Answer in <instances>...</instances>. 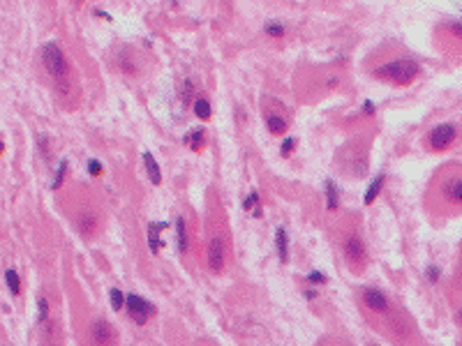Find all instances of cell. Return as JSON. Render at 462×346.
Segmentation results:
<instances>
[{"instance_id":"cell-1","label":"cell","mask_w":462,"mask_h":346,"mask_svg":"<svg viewBox=\"0 0 462 346\" xmlns=\"http://www.w3.org/2000/svg\"><path fill=\"white\" fill-rule=\"evenodd\" d=\"M416 74H418V65L413 63V60H407V58L393 60V63H389V65H381L379 69H377V76L390 79L393 83H397V86L412 83V81L416 79Z\"/></svg>"},{"instance_id":"cell-2","label":"cell","mask_w":462,"mask_h":346,"mask_svg":"<svg viewBox=\"0 0 462 346\" xmlns=\"http://www.w3.org/2000/svg\"><path fill=\"white\" fill-rule=\"evenodd\" d=\"M42 63H44V69L53 76L56 81L63 83V90H67V60L63 56V51L56 46V44H44L42 48Z\"/></svg>"},{"instance_id":"cell-3","label":"cell","mask_w":462,"mask_h":346,"mask_svg":"<svg viewBox=\"0 0 462 346\" xmlns=\"http://www.w3.org/2000/svg\"><path fill=\"white\" fill-rule=\"evenodd\" d=\"M455 141V127L451 122H444V125H437L428 134V143L432 150H444Z\"/></svg>"},{"instance_id":"cell-4","label":"cell","mask_w":462,"mask_h":346,"mask_svg":"<svg viewBox=\"0 0 462 346\" xmlns=\"http://www.w3.org/2000/svg\"><path fill=\"white\" fill-rule=\"evenodd\" d=\"M125 302H127V312H130V316L137 323H146L148 319L155 314V307L150 305V302H146L144 298L134 296V293H130V296L125 298Z\"/></svg>"},{"instance_id":"cell-5","label":"cell","mask_w":462,"mask_h":346,"mask_svg":"<svg viewBox=\"0 0 462 346\" xmlns=\"http://www.w3.org/2000/svg\"><path fill=\"white\" fill-rule=\"evenodd\" d=\"M208 268L213 273H222V268H224V242L218 235L208 245Z\"/></svg>"},{"instance_id":"cell-6","label":"cell","mask_w":462,"mask_h":346,"mask_svg":"<svg viewBox=\"0 0 462 346\" xmlns=\"http://www.w3.org/2000/svg\"><path fill=\"white\" fill-rule=\"evenodd\" d=\"M90 335H93V344L95 346H109L114 342V330H111V325H109L104 319H99V321L93 323Z\"/></svg>"},{"instance_id":"cell-7","label":"cell","mask_w":462,"mask_h":346,"mask_svg":"<svg viewBox=\"0 0 462 346\" xmlns=\"http://www.w3.org/2000/svg\"><path fill=\"white\" fill-rule=\"evenodd\" d=\"M344 254H347V258L354 266H361L365 261V247H363V242L358 240V235H349L347 240H344Z\"/></svg>"},{"instance_id":"cell-8","label":"cell","mask_w":462,"mask_h":346,"mask_svg":"<svg viewBox=\"0 0 462 346\" xmlns=\"http://www.w3.org/2000/svg\"><path fill=\"white\" fill-rule=\"evenodd\" d=\"M363 300H365V305L370 307V309H374V312H389V300H386V296H384L381 291L365 289Z\"/></svg>"},{"instance_id":"cell-9","label":"cell","mask_w":462,"mask_h":346,"mask_svg":"<svg viewBox=\"0 0 462 346\" xmlns=\"http://www.w3.org/2000/svg\"><path fill=\"white\" fill-rule=\"evenodd\" d=\"M444 194L451 203H462V176H453L446 180Z\"/></svg>"},{"instance_id":"cell-10","label":"cell","mask_w":462,"mask_h":346,"mask_svg":"<svg viewBox=\"0 0 462 346\" xmlns=\"http://www.w3.org/2000/svg\"><path fill=\"white\" fill-rule=\"evenodd\" d=\"M144 164H146L150 183H153V185H160V183H162V173H160V166H157V161H155V157L150 153H144Z\"/></svg>"},{"instance_id":"cell-11","label":"cell","mask_w":462,"mask_h":346,"mask_svg":"<svg viewBox=\"0 0 462 346\" xmlns=\"http://www.w3.org/2000/svg\"><path fill=\"white\" fill-rule=\"evenodd\" d=\"M95 226H97V222H95V215H90V212H83L81 217H79V229H81L83 235H93V233H95Z\"/></svg>"},{"instance_id":"cell-12","label":"cell","mask_w":462,"mask_h":346,"mask_svg":"<svg viewBox=\"0 0 462 346\" xmlns=\"http://www.w3.org/2000/svg\"><path fill=\"white\" fill-rule=\"evenodd\" d=\"M275 245H277V254L282 261L289 258V250H287V231L284 229H277L275 231Z\"/></svg>"},{"instance_id":"cell-13","label":"cell","mask_w":462,"mask_h":346,"mask_svg":"<svg viewBox=\"0 0 462 346\" xmlns=\"http://www.w3.org/2000/svg\"><path fill=\"white\" fill-rule=\"evenodd\" d=\"M381 185H384V176H377V178L372 180V185L367 187V192H365V199H363V201L367 203V206H370V203H372L374 199H377V194H379Z\"/></svg>"},{"instance_id":"cell-14","label":"cell","mask_w":462,"mask_h":346,"mask_svg":"<svg viewBox=\"0 0 462 346\" xmlns=\"http://www.w3.org/2000/svg\"><path fill=\"white\" fill-rule=\"evenodd\" d=\"M176 233H178V250L187 252V231H185V222H183V217L176 219Z\"/></svg>"},{"instance_id":"cell-15","label":"cell","mask_w":462,"mask_h":346,"mask_svg":"<svg viewBox=\"0 0 462 346\" xmlns=\"http://www.w3.org/2000/svg\"><path fill=\"white\" fill-rule=\"evenodd\" d=\"M5 282H7L9 291H12L14 296H19V293H21V282H19L17 270H7V273H5Z\"/></svg>"},{"instance_id":"cell-16","label":"cell","mask_w":462,"mask_h":346,"mask_svg":"<svg viewBox=\"0 0 462 346\" xmlns=\"http://www.w3.org/2000/svg\"><path fill=\"white\" fill-rule=\"evenodd\" d=\"M195 113H196V118L208 120V118H211V104H208V99H196L195 102Z\"/></svg>"},{"instance_id":"cell-17","label":"cell","mask_w":462,"mask_h":346,"mask_svg":"<svg viewBox=\"0 0 462 346\" xmlns=\"http://www.w3.org/2000/svg\"><path fill=\"white\" fill-rule=\"evenodd\" d=\"M268 129H270L273 134H282L284 129H287V122H284V118H280V115H268Z\"/></svg>"},{"instance_id":"cell-18","label":"cell","mask_w":462,"mask_h":346,"mask_svg":"<svg viewBox=\"0 0 462 346\" xmlns=\"http://www.w3.org/2000/svg\"><path fill=\"white\" fill-rule=\"evenodd\" d=\"M326 196H328V210L338 208V189L333 183H326Z\"/></svg>"},{"instance_id":"cell-19","label":"cell","mask_w":462,"mask_h":346,"mask_svg":"<svg viewBox=\"0 0 462 346\" xmlns=\"http://www.w3.org/2000/svg\"><path fill=\"white\" fill-rule=\"evenodd\" d=\"M266 32H268V35H273V37H280V35H284V25L277 23V21H268V23H266Z\"/></svg>"},{"instance_id":"cell-20","label":"cell","mask_w":462,"mask_h":346,"mask_svg":"<svg viewBox=\"0 0 462 346\" xmlns=\"http://www.w3.org/2000/svg\"><path fill=\"white\" fill-rule=\"evenodd\" d=\"M109 298H111V305H114V309H122V293H121V291H118V289H111Z\"/></svg>"},{"instance_id":"cell-21","label":"cell","mask_w":462,"mask_h":346,"mask_svg":"<svg viewBox=\"0 0 462 346\" xmlns=\"http://www.w3.org/2000/svg\"><path fill=\"white\" fill-rule=\"evenodd\" d=\"M65 166H67L65 161H60V169H58V173H56V180H53V185H51L53 189H56V187H60V183H63V176H65Z\"/></svg>"},{"instance_id":"cell-22","label":"cell","mask_w":462,"mask_h":346,"mask_svg":"<svg viewBox=\"0 0 462 346\" xmlns=\"http://www.w3.org/2000/svg\"><path fill=\"white\" fill-rule=\"evenodd\" d=\"M47 314H49V302H47L44 298H40V321H44Z\"/></svg>"},{"instance_id":"cell-23","label":"cell","mask_w":462,"mask_h":346,"mask_svg":"<svg viewBox=\"0 0 462 346\" xmlns=\"http://www.w3.org/2000/svg\"><path fill=\"white\" fill-rule=\"evenodd\" d=\"M257 201H259V194H257V192H252L250 196H247V199H245L243 208H245V210H247V208H252V206H254V203H257Z\"/></svg>"},{"instance_id":"cell-24","label":"cell","mask_w":462,"mask_h":346,"mask_svg":"<svg viewBox=\"0 0 462 346\" xmlns=\"http://www.w3.org/2000/svg\"><path fill=\"white\" fill-rule=\"evenodd\" d=\"M293 145H296V141H293V138H287V141L282 143V155H284V157H289V153H292Z\"/></svg>"},{"instance_id":"cell-25","label":"cell","mask_w":462,"mask_h":346,"mask_svg":"<svg viewBox=\"0 0 462 346\" xmlns=\"http://www.w3.org/2000/svg\"><path fill=\"white\" fill-rule=\"evenodd\" d=\"M190 95H192V83H190V81H185V83H183V99L187 102V99H190Z\"/></svg>"},{"instance_id":"cell-26","label":"cell","mask_w":462,"mask_h":346,"mask_svg":"<svg viewBox=\"0 0 462 346\" xmlns=\"http://www.w3.org/2000/svg\"><path fill=\"white\" fill-rule=\"evenodd\" d=\"M88 171H90V173H95V176H97V173H102V169H99V164H97L95 160L88 164Z\"/></svg>"},{"instance_id":"cell-27","label":"cell","mask_w":462,"mask_h":346,"mask_svg":"<svg viewBox=\"0 0 462 346\" xmlns=\"http://www.w3.org/2000/svg\"><path fill=\"white\" fill-rule=\"evenodd\" d=\"M451 30L455 37H462V23H451Z\"/></svg>"},{"instance_id":"cell-28","label":"cell","mask_w":462,"mask_h":346,"mask_svg":"<svg viewBox=\"0 0 462 346\" xmlns=\"http://www.w3.org/2000/svg\"><path fill=\"white\" fill-rule=\"evenodd\" d=\"M308 279H310V282H324L326 277H324V275H319V273H312V275H308Z\"/></svg>"},{"instance_id":"cell-29","label":"cell","mask_w":462,"mask_h":346,"mask_svg":"<svg viewBox=\"0 0 462 346\" xmlns=\"http://www.w3.org/2000/svg\"><path fill=\"white\" fill-rule=\"evenodd\" d=\"M430 279H432V282H437V279H439V270H437V268H430Z\"/></svg>"},{"instance_id":"cell-30","label":"cell","mask_w":462,"mask_h":346,"mask_svg":"<svg viewBox=\"0 0 462 346\" xmlns=\"http://www.w3.org/2000/svg\"><path fill=\"white\" fill-rule=\"evenodd\" d=\"M363 111H365V113H372V111H374V104H372V102H365V104H363Z\"/></svg>"}]
</instances>
